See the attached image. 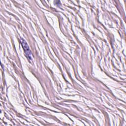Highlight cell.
I'll return each instance as SVG.
<instances>
[{"mask_svg":"<svg viewBox=\"0 0 126 126\" xmlns=\"http://www.w3.org/2000/svg\"><path fill=\"white\" fill-rule=\"evenodd\" d=\"M21 44L23 47V49L25 51V52L27 56V58L28 59H29L30 60L32 59V54H31V51L29 48V46L27 44V42H26V41L23 39H21Z\"/></svg>","mask_w":126,"mask_h":126,"instance_id":"obj_1","label":"cell"}]
</instances>
